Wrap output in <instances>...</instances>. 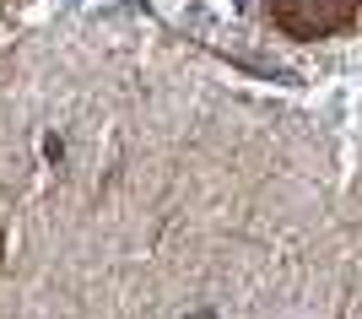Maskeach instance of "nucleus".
Returning a JSON list of instances; mask_svg holds the SVG:
<instances>
[{
    "label": "nucleus",
    "mask_w": 362,
    "mask_h": 319,
    "mask_svg": "<svg viewBox=\"0 0 362 319\" xmlns=\"http://www.w3.org/2000/svg\"><path fill=\"white\" fill-rule=\"evenodd\" d=\"M184 22H189L195 33H211V28H216V22H211V6H189V11H184Z\"/></svg>",
    "instance_id": "f257e3e1"
},
{
    "label": "nucleus",
    "mask_w": 362,
    "mask_h": 319,
    "mask_svg": "<svg viewBox=\"0 0 362 319\" xmlns=\"http://www.w3.org/2000/svg\"><path fill=\"white\" fill-rule=\"evenodd\" d=\"M195 319H216V314H211V308H200V314H195Z\"/></svg>",
    "instance_id": "f03ea898"
}]
</instances>
